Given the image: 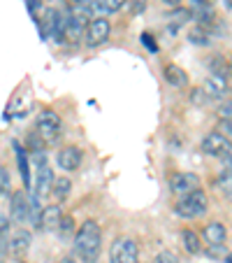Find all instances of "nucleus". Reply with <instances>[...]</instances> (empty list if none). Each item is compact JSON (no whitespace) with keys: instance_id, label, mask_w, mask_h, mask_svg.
I'll use <instances>...</instances> for the list:
<instances>
[{"instance_id":"f257e3e1","label":"nucleus","mask_w":232,"mask_h":263,"mask_svg":"<svg viewBox=\"0 0 232 263\" xmlns=\"http://www.w3.org/2000/svg\"><path fill=\"white\" fill-rule=\"evenodd\" d=\"M102 249V231L98 221L89 219L77 229L74 233V256L81 258L84 263H95Z\"/></svg>"},{"instance_id":"f03ea898","label":"nucleus","mask_w":232,"mask_h":263,"mask_svg":"<svg viewBox=\"0 0 232 263\" xmlns=\"http://www.w3.org/2000/svg\"><path fill=\"white\" fill-rule=\"evenodd\" d=\"M207 210H209V198L202 189L191 191V194L181 196V200H177V214L179 217L195 219V217H202Z\"/></svg>"},{"instance_id":"7ed1b4c3","label":"nucleus","mask_w":232,"mask_h":263,"mask_svg":"<svg viewBox=\"0 0 232 263\" xmlns=\"http://www.w3.org/2000/svg\"><path fill=\"white\" fill-rule=\"evenodd\" d=\"M109 263H139L137 240L130 235H121L109 247Z\"/></svg>"},{"instance_id":"20e7f679","label":"nucleus","mask_w":232,"mask_h":263,"mask_svg":"<svg viewBox=\"0 0 232 263\" xmlns=\"http://www.w3.org/2000/svg\"><path fill=\"white\" fill-rule=\"evenodd\" d=\"M35 130L42 138V142H56L60 138V130H63V124H60L58 112L54 109H42L37 115V121H35Z\"/></svg>"},{"instance_id":"39448f33","label":"nucleus","mask_w":232,"mask_h":263,"mask_svg":"<svg viewBox=\"0 0 232 263\" xmlns=\"http://www.w3.org/2000/svg\"><path fill=\"white\" fill-rule=\"evenodd\" d=\"M202 152L207 156H221V159H232V140H227L223 133L212 130L202 138Z\"/></svg>"},{"instance_id":"423d86ee","label":"nucleus","mask_w":232,"mask_h":263,"mask_svg":"<svg viewBox=\"0 0 232 263\" xmlns=\"http://www.w3.org/2000/svg\"><path fill=\"white\" fill-rule=\"evenodd\" d=\"M109 35H112V24H109L107 16H93L86 26L84 40L89 47H100L109 40Z\"/></svg>"},{"instance_id":"0eeeda50","label":"nucleus","mask_w":232,"mask_h":263,"mask_svg":"<svg viewBox=\"0 0 232 263\" xmlns=\"http://www.w3.org/2000/svg\"><path fill=\"white\" fill-rule=\"evenodd\" d=\"M51 184H54V173H51L49 163H47L45 154H40V163L35 168V182H33V191L37 198H45L51 194Z\"/></svg>"},{"instance_id":"6e6552de","label":"nucleus","mask_w":232,"mask_h":263,"mask_svg":"<svg viewBox=\"0 0 232 263\" xmlns=\"http://www.w3.org/2000/svg\"><path fill=\"white\" fill-rule=\"evenodd\" d=\"M170 189H172V194L186 196L200 189V177L195 173H172L170 175Z\"/></svg>"},{"instance_id":"1a4fd4ad","label":"nucleus","mask_w":232,"mask_h":263,"mask_svg":"<svg viewBox=\"0 0 232 263\" xmlns=\"http://www.w3.org/2000/svg\"><path fill=\"white\" fill-rule=\"evenodd\" d=\"M30 217V196L26 191H14L10 200V221L24 223Z\"/></svg>"},{"instance_id":"9d476101","label":"nucleus","mask_w":232,"mask_h":263,"mask_svg":"<svg viewBox=\"0 0 232 263\" xmlns=\"http://www.w3.org/2000/svg\"><path fill=\"white\" fill-rule=\"evenodd\" d=\"M56 161H58L60 170L74 173V170L81 168V161H84V152H81L79 147H74V144H68V147H63V149L58 152Z\"/></svg>"},{"instance_id":"9b49d317","label":"nucleus","mask_w":232,"mask_h":263,"mask_svg":"<svg viewBox=\"0 0 232 263\" xmlns=\"http://www.w3.org/2000/svg\"><path fill=\"white\" fill-rule=\"evenodd\" d=\"M30 245H33V235H30V231L26 229H14L12 231V235L7 238V247H10V254L12 256H24L26 252L30 249Z\"/></svg>"},{"instance_id":"f8f14e48","label":"nucleus","mask_w":232,"mask_h":263,"mask_svg":"<svg viewBox=\"0 0 232 263\" xmlns=\"http://www.w3.org/2000/svg\"><path fill=\"white\" fill-rule=\"evenodd\" d=\"M60 217H63V210H60L58 203L45 205V208H42V212H40V219H37V226H35V229H40V231H56V229H58Z\"/></svg>"},{"instance_id":"ddd939ff","label":"nucleus","mask_w":232,"mask_h":263,"mask_svg":"<svg viewBox=\"0 0 232 263\" xmlns=\"http://www.w3.org/2000/svg\"><path fill=\"white\" fill-rule=\"evenodd\" d=\"M163 77L165 82H167L170 86H174V89H183V86H188V72L181 68V65L177 63H167L163 68Z\"/></svg>"},{"instance_id":"4468645a","label":"nucleus","mask_w":232,"mask_h":263,"mask_svg":"<svg viewBox=\"0 0 232 263\" xmlns=\"http://www.w3.org/2000/svg\"><path fill=\"white\" fill-rule=\"evenodd\" d=\"M202 91H204V96H207V98L221 100L223 96L227 93V82H225V77H223V74H212V77L204 82Z\"/></svg>"},{"instance_id":"2eb2a0df","label":"nucleus","mask_w":232,"mask_h":263,"mask_svg":"<svg viewBox=\"0 0 232 263\" xmlns=\"http://www.w3.org/2000/svg\"><path fill=\"white\" fill-rule=\"evenodd\" d=\"M14 152H16V168H19V175L24 179V189H33V175H30V163H28V154L26 149L14 144Z\"/></svg>"},{"instance_id":"dca6fc26","label":"nucleus","mask_w":232,"mask_h":263,"mask_svg":"<svg viewBox=\"0 0 232 263\" xmlns=\"http://www.w3.org/2000/svg\"><path fill=\"white\" fill-rule=\"evenodd\" d=\"M227 238V231L225 226H223L221 221H212L204 226V240H207L209 245H214V247H221L223 242H225Z\"/></svg>"},{"instance_id":"f3484780","label":"nucleus","mask_w":232,"mask_h":263,"mask_svg":"<svg viewBox=\"0 0 232 263\" xmlns=\"http://www.w3.org/2000/svg\"><path fill=\"white\" fill-rule=\"evenodd\" d=\"M51 194H54L56 203H63V200H68L70 194H72V179H70V177H54V184H51Z\"/></svg>"},{"instance_id":"a211bd4d","label":"nucleus","mask_w":232,"mask_h":263,"mask_svg":"<svg viewBox=\"0 0 232 263\" xmlns=\"http://www.w3.org/2000/svg\"><path fill=\"white\" fill-rule=\"evenodd\" d=\"M181 242H183V249H186L188 254H200L202 252V240H200V235L191 229H183Z\"/></svg>"},{"instance_id":"6ab92c4d","label":"nucleus","mask_w":232,"mask_h":263,"mask_svg":"<svg viewBox=\"0 0 232 263\" xmlns=\"http://www.w3.org/2000/svg\"><path fill=\"white\" fill-rule=\"evenodd\" d=\"M188 40L193 42V45H198V47H207L212 45V35H209L207 28H202V26H193L191 30H188Z\"/></svg>"},{"instance_id":"aec40b11","label":"nucleus","mask_w":232,"mask_h":263,"mask_svg":"<svg viewBox=\"0 0 232 263\" xmlns=\"http://www.w3.org/2000/svg\"><path fill=\"white\" fill-rule=\"evenodd\" d=\"M125 3H128V0H93V3H91V7H98L100 12H104V14H112V12H119L121 7L125 5Z\"/></svg>"},{"instance_id":"412c9836","label":"nucleus","mask_w":232,"mask_h":263,"mask_svg":"<svg viewBox=\"0 0 232 263\" xmlns=\"http://www.w3.org/2000/svg\"><path fill=\"white\" fill-rule=\"evenodd\" d=\"M74 226H77V223H74V217L72 214H63V217H60V221H58V233L63 235V238H70V235H74Z\"/></svg>"},{"instance_id":"4be33fe9","label":"nucleus","mask_w":232,"mask_h":263,"mask_svg":"<svg viewBox=\"0 0 232 263\" xmlns=\"http://www.w3.org/2000/svg\"><path fill=\"white\" fill-rule=\"evenodd\" d=\"M191 19H193L191 10H183V7H177V10L170 14V21H172V24H177V26L186 24V21H191Z\"/></svg>"},{"instance_id":"5701e85b","label":"nucleus","mask_w":232,"mask_h":263,"mask_svg":"<svg viewBox=\"0 0 232 263\" xmlns=\"http://www.w3.org/2000/svg\"><path fill=\"white\" fill-rule=\"evenodd\" d=\"M209 68H212V74H223L225 77V70H227V63L223 56H212L209 61Z\"/></svg>"},{"instance_id":"b1692460","label":"nucleus","mask_w":232,"mask_h":263,"mask_svg":"<svg viewBox=\"0 0 232 263\" xmlns=\"http://www.w3.org/2000/svg\"><path fill=\"white\" fill-rule=\"evenodd\" d=\"M153 263H179V256L174 252H170V249H163L158 256L153 258Z\"/></svg>"},{"instance_id":"393cba45","label":"nucleus","mask_w":232,"mask_h":263,"mask_svg":"<svg viewBox=\"0 0 232 263\" xmlns=\"http://www.w3.org/2000/svg\"><path fill=\"white\" fill-rule=\"evenodd\" d=\"M149 7V0H130V14H142Z\"/></svg>"},{"instance_id":"a878e982","label":"nucleus","mask_w":232,"mask_h":263,"mask_svg":"<svg viewBox=\"0 0 232 263\" xmlns=\"http://www.w3.org/2000/svg\"><path fill=\"white\" fill-rule=\"evenodd\" d=\"M218 117H221L223 121H232V103H225L218 107Z\"/></svg>"},{"instance_id":"bb28decb","label":"nucleus","mask_w":232,"mask_h":263,"mask_svg":"<svg viewBox=\"0 0 232 263\" xmlns=\"http://www.w3.org/2000/svg\"><path fill=\"white\" fill-rule=\"evenodd\" d=\"M7 254H10V247H7V233H0V263H5Z\"/></svg>"},{"instance_id":"cd10ccee","label":"nucleus","mask_w":232,"mask_h":263,"mask_svg":"<svg viewBox=\"0 0 232 263\" xmlns=\"http://www.w3.org/2000/svg\"><path fill=\"white\" fill-rule=\"evenodd\" d=\"M142 45L146 47L149 51H158V45L153 42V35H149V33H144V35H142Z\"/></svg>"},{"instance_id":"c85d7f7f","label":"nucleus","mask_w":232,"mask_h":263,"mask_svg":"<svg viewBox=\"0 0 232 263\" xmlns=\"http://www.w3.org/2000/svg\"><path fill=\"white\" fill-rule=\"evenodd\" d=\"M191 100H193V103H195V105H202L204 100H207V96H204V91H202V89H193Z\"/></svg>"},{"instance_id":"c756f323","label":"nucleus","mask_w":232,"mask_h":263,"mask_svg":"<svg viewBox=\"0 0 232 263\" xmlns=\"http://www.w3.org/2000/svg\"><path fill=\"white\" fill-rule=\"evenodd\" d=\"M225 82H227V89H232V63H227V70H225Z\"/></svg>"},{"instance_id":"7c9ffc66","label":"nucleus","mask_w":232,"mask_h":263,"mask_svg":"<svg viewBox=\"0 0 232 263\" xmlns=\"http://www.w3.org/2000/svg\"><path fill=\"white\" fill-rule=\"evenodd\" d=\"M163 3H165V5H170V7H174V10L181 5V0H163Z\"/></svg>"},{"instance_id":"2f4dec72","label":"nucleus","mask_w":232,"mask_h":263,"mask_svg":"<svg viewBox=\"0 0 232 263\" xmlns=\"http://www.w3.org/2000/svg\"><path fill=\"white\" fill-rule=\"evenodd\" d=\"M60 263H77V258H74V254H70V256H65Z\"/></svg>"},{"instance_id":"473e14b6","label":"nucleus","mask_w":232,"mask_h":263,"mask_svg":"<svg viewBox=\"0 0 232 263\" xmlns=\"http://www.w3.org/2000/svg\"><path fill=\"white\" fill-rule=\"evenodd\" d=\"M72 3H84V5H91L93 0H72Z\"/></svg>"},{"instance_id":"72a5a7b5","label":"nucleus","mask_w":232,"mask_h":263,"mask_svg":"<svg viewBox=\"0 0 232 263\" xmlns=\"http://www.w3.org/2000/svg\"><path fill=\"white\" fill-rule=\"evenodd\" d=\"M223 263H232V252L227 254V256H225V261H223Z\"/></svg>"},{"instance_id":"f704fd0d","label":"nucleus","mask_w":232,"mask_h":263,"mask_svg":"<svg viewBox=\"0 0 232 263\" xmlns=\"http://www.w3.org/2000/svg\"><path fill=\"white\" fill-rule=\"evenodd\" d=\"M19 263H24V261H19Z\"/></svg>"}]
</instances>
